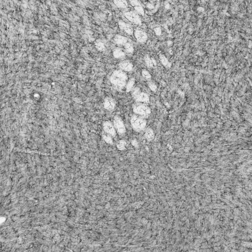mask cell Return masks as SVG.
Masks as SVG:
<instances>
[{
	"instance_id": "1",
	"label": "cell",
	"mask_w": 252,
	"mask_h": 252,
	"mask_svg": "<svg viewBox=\"0 0 252 252\" xmlns=\"http://www.w3.org/2000/svg\"><path fill=\"white\" fill-rule=\"evenodd\" d=\"M128 80L127 75L121 70H115L111 77V83L117 89H122L124 88L127 83Z\"/></svg>"
},
{
	"instance_id": "2",
	"label": "cell",
	"mask_w": 252,
	"mask_h": 252,
	"mask_svg": "<svg viewBox=\"0 0 252 252\" xmlns=\"http://www.w3.org/2000/svg\"><path fill=\"white\" fill-rule=\"evenodd\" d=\"M133 111L136 115L145 118L151 113L149 107L143 103H137L133 105Z\"/></svg>"
},
{
	"instance_id": "3",
	"label": "cell",
	"mask_w": 252,
	"mask_h": 252,
	"mask_svg": "<svg viewBox=\"0 0 252 252\" xmlns=\"http://www.w3.org/2000/svg\"><path fill=\"white\" fill-rule=\"evenodd\" d=\"M131 122L133 129L137 131L143 130L146 126V120L138 115H134L131 117Z\"/></svg>"
},
{
	"instance_id": "4",
	"label": "cell",
	"mask_w": 252,
	"mask_h": 252,
	"mask_svg": "<svg viewBox=\"0 0 252 252\" xmlns=\"http://www.w3.org/2000/svg\"><path fill=\"white\" fill-rule=\"evenodd\" d=\"M124 15L126 17V19H127L130 22H132L133 23L135 24H141V18L137 12L134 11L126 12L124 13Z\"/></svg>"
},
{
	"instance_id": "5",
	"label": "cell",
	"mask_w": 252,
	"mask_h": 252,
	"mask_svg": "<svg viewBox=\"0 0 252 252\" xmlns=\"http://www.w3.org/2000/svg\"><path fill=\"white\" fill-rule=\"evenodd\" d=\"M113 122L115 129L119 133L122 134L125 133L126 128L125 125L123 122L122 120L120 117L118 116L115 117Z\"/></svg>"
},
{
	"instance_id": "6",
	"label": "cell",
	"mask_w": 252,
	"mask_h": 252,
	"mask_svg": "<svg viewBox=\"0 0 252 252\" xmlns=\"http://www.w3.org/2000/svg\"><path fill=\"white\" fill-rule=\"evenodd\" d=\"M119 26L120 29L124 32H126V34H128L129 35H133L134 34L133 27L129 24L124 21H120L119 22Z\"/></svg>"
},
{
	"instance_id": "7",
	"label": "cell",
	"mask_w": 252,
	"mask_h": 252,
	"mask_svg": "<svg viewBox=\"0 0 252 252\" xmlns=\"http://www.w3.org/2000/svg\"><path fill=\"white\" fill-rule=\"evenodd\" d=\"M104 129L107 134L112 136L115 137L116 135V130L114 127L111 123L109 122H105L104 124Z\"/></svg>"
},
{
	"instance_id": "8",
	"label": "cell",
	"mask_w": 252,
	"mask_h": 252,
	"mask_svg": "<svg viewBox=\"0 0 252 252\" xmlns=\"http://www.w3.org/2000/svg\"><path fill=\"white\" fill-rule=\"evenodd\" d=\"M135 36L138 42L143 43L147 40V36L145 32L139 29H137L135 32Z\"/></svg>"
},
{
	"instance_id": "9",
	"label": "cell",
	"mask_w": 252,
	"mask_h": 252,
	"mask_svg": "<svg viewBox=\"0 0 252 252\" xmlns=\"http://www.w3.org/2000/svg\"><path fill=\"white\" fill-rule=\"evenodd\" d=\"M134 99L135 100L137 103H148L149 101V98L148 97L147 94L143 92H140L134 97Z\"/></svg>"
},
{
	"instance_id": "10",
	"label": "cell",
	"mask_w": 252,
	"mask_h": 252,
	"mask_svg": "<svg viewBox=\"0 0 252 252\" xmlns=\"http://www.w3.org/2000/svg\"><path fill=\"white\" fill-rule=\"evenodd\" d=\"M119 66L121 70L125 72H130L133 69V65L131 62L128 60H124L119 64Z\"/></svg>"
},
{
	"instance_id": "11",
	"label": "cell",
	"mask_w": 252,
	"mask_h": 252,
	"mask_svg": "<svg viewBox=\"0 0 252 252\" xmlns=\"http://www.w3.org/2000/svg\"><path fill=\"white\" fill-rule=\"evenodd\" d=\"M104 108L107 111H113L116 107L115 103L113 99L110 97H107L104 100Z\"/></svg>"
},
{
	"instance_id": "12",
	"label": "cell",
	"mask_w": 252,
	"mask_h": 252,
	"mask_svg": "<svg viewBox=\"0 0 252 252\" xmlns=\"http://www.w3.org/2000/svg\"><path fill=\"white\" fill-rule=\"evenodd\" d=\"M130 4L134 8L137 13L141 15H144V11L141 3L138 1H131Z\"/></svg>"
},
{
	"instance_id": "13",
	"label": "cell",
	"mask_w": 252,
	"mask_h": 252,
	"mask_svg": "<svg viewBox=\"0 0 252 252\" xmlns=\"http://www.w3.org/2000/svg\"><path fill=\"white\" fill-rule=\"evenodd\" d=\"M114 41L115 43L118 46H124L128 43V39L126 37L119 35L115 36L114 38Z\"/></svg>"
},
{
	"instance_id": "14",
	"label": "cell",
	"mask_w": 252,
	"mask_h": 252,
	"mask_svg": "<svg viewBox=\"0 0 252 252\" xmlns=\"http://www.w3.org/2000/svg\"><path fill=\"white\" fill-rule=\"evenodd\" d=\"M113 55L115 58L121 59L125 57V53L121 48H117L113 50Z\"/></svg>"
},
{
	"instance_id": "15",
	"label": "cell",
	"mask_w": 252,
	"mask_h": 252,
	"mask_svg": "<svg viewBox=\"0 0 252 252\" xmlns=\"http://www.w3.org/2000/svg\"><path fill=\"white\" fill-rule=\"evenodd\" d=\"M114 3L118 8H121V9H125V8H127L128 5L127 2L126 1H123V0L114 1Z\"/></svg>"
},
{
	"instance_id": "16",
	"label": "cell",
	"mask_w": 252,
	"mask_h": 252,
	"mask_svg": "<svg viewBox=\"0 0 252 252\" xmlns=\"http://www.w3.org/2000/svg\"><path fill=\"white\" fill-rule=\"evenodd\" d=\"M135 83V80L134 78H131L128 81L126 85V90L127 92H130L133 90Z\"/></svg>"
},
{
	"instance_id": "17",
	"label": "cell",
	"mask_w": 252,
	"mask_h": 252,
	"mask_svg": "<svg viewBox=\"0 0 252 252\" xmlns=\"http://www.w3.org/2000/svg\"><path fill=\"white\" fill-rule=\"evenodd\" d=\"M144 60H145L146 64L147 65V66H149V67H153L154 66V62L153 59L151 58L148 55L145 56Z\"/></svg>"
},
{
	"instance_id": "18",
	"label": "cell",
	"mask_w": 252,
	"mask_h": 252,
	"mask_svg": "<svg viewBox=\"0 0 252 252\" xmlns=\"http://www.w3.org/2000/svg\"><path fill=\"white\" fill-rule=\"evenodd\" d=\"M95 47L99 51H103L105 48L104 43L100 40H97L95 42Z\"/></svg>"
},
{
	"instance_id": "19",
	"label": "cell",
	"mask_w": 252,
	"mask_h": 252,
	"mask_svg": "<svg viewBox=\"0 0 252 252\" xmlns=\"http://www.w3.org/2000/svg\"><path fill=\"white\" fill-rule=\"evenodd\" d=\"M124 46V48H125L126 52H127L128 53H132L134 52V47L132 46V44H131V43H127Z\"/></svg>"
},
{
	"instance_id": "20",
	"label": "cell",
	"mask_w": 252,
	"mask_h": 252,
	"mask_svg": "<svg viewBox=\"0 0 252 252\" xmlns=\"http://www.w3.org/2000/svg\"><path fill=\"white\" fill-rule=\"evenodd\" d=\"M145 137L147 139H152L154 137L153 131L150 129H147L146 131Z\"/></svg>"
},
{
	"instance_id": "21",
	"label": "cell",
	"mask_w": 252,
	"mask_h": 252,
	"mask_svg": "<svg viewBox=\"0 0 252 252\" xmlns=\"http://www.w3.org/2000/svg\"><path fill=\"white\" fill-rule=\"evenodd\" d=\"M142 76L143 77V78L146 80H150L151 78V74H150V73L145 70H144L142 71Z\"/></svg>"
},
{
	"instance_id": "22",
	"label": "cell",
	"mask_w": 252,
	"mask_h": 252,
	"mask_svg": "<svg viewBox=\"0 0 252 252\" xmlns=\"http://www.w3.org/2000/svg\"><path fill=\"white\" fill-rule=\"evenodd\" d=\"M160 59L161 60V62L162 63V64L164 65V66H166V65H168V60L165 57V56L164 55L161 54L160 55Z\"/></svg>"
},
{
	"instance_id": "23",
	"label": "cell",
	"mask_w": 252,
	"mask_h": 252,
	"mask_svg": "<svg viewBox=\"0 0 252 252\" xmlns=\"http://www.w3.org/2000/svg\"><path fill=\"white\" fill-rule=\"evenodd\" d=\"M104 138L105 140V141L108 143H111L112 142V140L111 138V135H109L108 134H105L104 135Z\"/></svg>"
},
{
	"instance_id": "24",
	"label": "cell",
	"mask_w": 252,
	"mask_h": 252,
	"mask_svg": "<svg viewBox=\"0 0 252 252\" xmlns=\"http://www.w3.org/2000/svg\"><path fill=\"white\" fill-rule=\"evenodd\" d=\"M149 88L152 91H155L157 89V86L153 83H150L149 85Z\"/></svg>"
},
{
	"instance_id": "25",
	"label": "cell",
	"mask_w": 252,
	"mask_h": 252,
	"mask_svg": "<svg viewBox=\"0 0 252 252\" xmlns=\"http://www.w3.org/2000/svg\"><path fill=\"white\" fill-rule=\"evenodd\" d=\"M118 148L120 150L124 149H125V146H124V145L122 144V143H121L119 144V145H118Z\"/></svg>"
}]
</instances>
